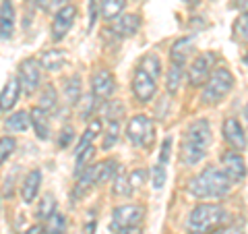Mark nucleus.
<instances>
[{
    "label": "nucleus",
    "mask_w": 248,
    "mask_h": 234,
    "mask_svg": "<svg viewBox=\"0 0 248 234\" xmlns=\"http://www.w3.org/2000/svg\"><path fill=\"white\" fill-rule=\"evenodd\" d=\"M209 143H211V129L207 120H195L184 133L182 147H180V160L186 166H192L203 160Z\"/></svg>",
    "instance_id": "f257e3e1"
},
{
    "label": "nucleus",
    "mask_w": 248,
    "mask_h": 234,
    "mask_svg": "<svg viewBox=\"0 0 248 234\" xmlns=\"http://www.w3.org/2000/svg\"><path fill=\"white\" fill-rule=\"evenodd\" d=\"M230 178L223 174V170H217L213 166L205 168L201 174H197L188 184V191L199 199H219L230 191Z\"/></svg>",
    "instance_id": "f03ea898"
},
{
    "label": "nucleus",
    "mask_w": 248,
    "mask_h": 234,
    "mask_svg": "<svg viewBox=\"0 0 248 234\" xmlns=\"http://www.w3.org/2000/svg\"><path fill=\"white\" fill-rule=\"evenodd\" d=\"M226 220V212L219 205L213 203H201L188 216V230L195 234H207L219 228Z\"/></svg>",
    "instance_id": "7ed1b4c3"
},
{
    "label": "nucleus",
    "mask_w": 248,
    "mask_h": 234,
    "mask_svg": "<svg viewBox=\"0 0 248 234\" xmlns=\"http://www.w3.org/2000/svg\"><path fill=\"white\" fill-rule=\"evenodd\" d=\"M234 87V75L228 68H215L209 77V81L205 83L203 89V102L205 104H217L228 96Z\"/></svg>",
    "instance_id": "20e7f679"
},
{
    "label": "nucleus",
    "mask_w": 248,
    "mask_h": 234,
    "mask_svg": "<svg viewBox=\"0 0 248 234\" xmlns=\"http://www.w3.org/2000/svg\"><path fill=\"white\" fill-rule=\"evenodd\" d=\"M126 137L139 147H149L153 141V122L143 114L133 116L126 127Z\"/></svg>",
    "instance_id": "39448f33"
},
{
    "label": "nucleus",
    "mask_w": 248,
    "mask_h": 234,
    "mask_svg": "<svg viewBox=\"0 0 248 234\" xmlns=\"http://www.w3.org/2000/svg\"><path fill=\"white\" fill-rule=\"evenodd\" d=\"M19 83L25 93H33L40 87V62L27 58L19 65Z\"/></svg>",
    "instance_id": "423d86ee"
},
{
    "label": "nucleus",
    "mask_w": 248,
    "mask_h": 234,
    "mask_svg": "<svg viewBox=\"0 0 248 234\" xmlns=\"http://www.w3.org/2000/svg\"><path fill=\"white\" fill-rule=\"evenodd\" d=\"M221 170H223V174L230 178V183L234 184V183H240L246 176V162L236 150L228 151V153L221 155Z\"/></svg>",
    "instance_id": "0eeeda50"
},
{
    "label": "nucleus",
    "mask_w": 248,
    "mask_h": 234,
    "mask_svg": "<svg viewBox=\"0 0 248 234\" xmlns=\"http://www.w3.org/2000/svg\"><path fill=\"white\" fill-rule=\"evenodd\" d=\"M211 65H213V54H201V56L190 65V71H188V81L192 87H201L209 81L211 77Z\"/></svg>",
    "instance_id": "6e6552de"
},
{
    "label": "nucleus",
    "mask_w": 248,
    "mask_h": 234,
    "mask_svg": "<svg viewBox=\"0 0 248 234\" xmlns=\"http://www.w3.org/2000/svg\"><path fill=\"white\" fill-rule=\"evenodd\" d=\"M75 17H77V9L73 4H66L64 9H60L56 15H54V21H52V37L54 40L58 42L68 33Z\"/></svg>",
    "instance_id": "1a4fd4ad"
},
{
    "label": "nucleus",
    "mask_w": 248,
    "mask_h": 234,
    "mask_svg": "<svg viewBox=\"0 0 248 234\" xmlns=\"http://www.w3.org/2000/svg\"><path fill=\"white\" fill-rule=\"evenodd\" d=\"M133 93L139 102H149L155 96V79L147 75L143 68H137L135 79H133Z\"/></svg>",
    "instance_id": "9d476101"
},
{
    "label": "nucleus",
    "mask_w": 248,
    "mask_h": 234,
    "mask_svg": "<svg viewBox=\"0 0 248 234\" xmlns=\"http://www.w3.org/2000/svg\"><path fill=\"white\" fill-rule=\"evenodd\" d=\"M112 217L118 228H130L143 220V209L139 205H120L112 212Z\"/></svg>",
    "instance_id": "9b49d317"
},
{
    "label": "nucleus",
    "mask_w": 248,
    "mask_h": 234,
    "mask_svg": "<svg viewBox=\"0 0 248 234\" xmlns=\"http://www.w3.org/2000/svg\"><path fill=\"white\" fill-rule=\"evenodd\" d=\"M116 89V81L110 71H97L95 75H93L91 79V91L93 96H95L97 100H108L112 98V93Z\"/></svg>",
    "instance_id": "f8f14e48"
},
{
    "label": "nucleus",
    "mask_w": 248,
    "mask_h": 234,
    "mask_svg": "<svg viewBox=\"0 0 248 234\" xmlns=\"http://www.w3.org/2000/svg\"><path fill=\"white\" fill-rule=\"evenodd\" d=\"M223 139L230 143L232 150L236 151H242L246 147V135H244V129L242 124H240L236 118H228L226 122H223Z\"/></svg>",
    "instance_id": "ddd939ff"
},
{
    "label": "nucleus",
    "mask_w": 248,
    "mask_h": 234,
    "mask_svg": "<svg viewBox=\"0 0 248 234\" xmlns=\"http://www.w3.org/2000/svg\"><path fill=\"white\" fill-rule=\"evenodd\" d=\"M139 27H141V19H139L137 15H120L118 19L112 21V31L122 35V37L135 35L139 31Z\"/></svg>",
    "instance_id": "4468645a"
},
{
    "label": "nucleus",
    "mask_w": 248,
    "mask_h": 234,
    "mask_svg": "<svg viewBox=\"0 0 248 234\" xmlns=\"http://www.w3.org/2000/svg\"><path fill=\"white\" fill-rule=\"evenodd\" d=\"M40 183H42L40 170H31V172L25 176V181L21 184V197L25 203H33V199L37 197V191H40Z\"/></svg>",
    "instance_id": "2eb2a0df"
},
{
    "label": "nucleus",
    "mask_w": 248,
    "mask_h": 234,
    "mask_svg": "<svg viewBox=\"0 0 248 234\" xmlns=\"http://www.w3.org/2000/svg\"><path fill=\"white\" fill-rule=\"evenodd\" d=\"M13 27H15V9L11 0H2L0 2V33L2 40H9L13 35Z\"/></svg>",
    "instance_id": "dca6fc26"
},
{
    "label": "nucleus",
    "mask_w": 248,
    "mask_h": 234,
    "mask_svg": "<svg viewBox=\"0 0 248 234\" xmlns=\"http://www.w3.org/2000/svg\"><path fill=\"white\" fill-rule=\"evenodd\" d=\"M19 91H21V83H19V79L11 77V79L6 81L4 89H2V102H0V106H2V112H4V114L9 112L15 104H17Z\"/></svg>",
    "instance_id": "f3484780"
},
{
    "label": "nucleus",
    "mask_w": 248,
    "mask_h": 234,
    "mask_svg": "<svg viewBox=\"0 0 248 234\" xmlns=\"http://www.w3.org/2000/svg\"><path fill=\"white\" fill-rule=\"evenodd\" d=\"M29 114H31V124H33V129H35V135L40 137L42 141H46V139L50 137V127H48V118H46V110L37 106Z\"/></svg>",
    "instance_id": "a211bd4d"
},
{
    "label": "nucleus",
    "mask_w": 248,
    "mask_h": 234,
    "mask_svg": "<svg viewBox=\"0 0 248 234\" xmlns=\"http://www.w3.org/2000/svg\"><path fill=\"white\" fill-rule=\"evenodd\" d=\"M192 40L190 37H182V40H178L174 46H172V52H170V56H172V62L176 65H186V60H188V54L192 52Z\"/></svg>",
    "instance_id": "6ab92c4d"
},
{
    "label": "nucleus",
    "mask_w": 248,
    "mask_h": 234,
    "mask_svg": "<svg viewBox=\"0 0 248 234\" xmlns=\"http://www.w3.org/2000/svg\"><path fill=\"white\" fill-rule=\"evenodd\" d=\"M42 67L46 68V71H58V68L64 67L66 62V54L62 50H48L42 54Z\"/></svg>",
    "instance_id": "aec40b11"
},
{
    "label": "nucleus",
    "mask_w": 248,
    "mask_h": 234,
    "mask_svg": "<svg viewBox=\"0 0 248 234\" xmlns=\"http://www.w3.org/2000/svg\"><path fill=\"white\" fill-rule=\"evenodd\" d=\"M95 168V184H104L108 181L116 178V170H118V164L114 160H106V162H99Z\"/></svg>",
    "instance_id": "412c9836"
},
{
    "label": "nucleus",
    "mask_w": 248,
    "mask_h": 234,
    "mask_svg": "<svg viewBox=\"0 0 248 234\" xmlns=\"http://www.w3.org/2000/svg\"><path fill=\"white\" fill-rule=\"evenodd\" d=\"M99 11L106 21H114L124 11V0H99Z\"/></svg>",
    "instance_id": "4be33fe9"
},
{
    "label": "nucleus",
    "mask_w": 248,
    "mask_h": 234,
    "mask_svg": "<svg viewBox=\"0 0 248 234\" xmlns=\"http://www.w3.org/2000/svg\"><path fill=\"white\" fill-rule=\"evenodd\" d=\"M99 129H102V122L99 120H93L91 124H89V129L83 133V137H81V141H79V145H77V155H79L81 151H85L87 147H91V143H93V139H95L97 135H99Z\"/></svg>",
    "instance_id": "5701e85b"
},
{
    "label": "nucleus",
    "mask_w": 248,
    "mask_h": 234,
    "mask_svg": "<svg viewBox=\"0 0 248 234\" xmlns=\"http://www.w3.org/2000/svg\"><path fill=\"white\" fill-rule=\"evenodd\" d=\"M182 71H184L182 65H176V62H172V67H170V71H168V77H166V89H168V93H176L178 91V87H180V81H182Z\"/></svg>",
    "instance_id": "b1692460"
},
{
    "label": "nucleus",
    "mask_w": 248,
    "mask_h": 234,
    "mask_svg": "<svg viewBox=\"0 0 248 234\" xmlns=\"http://www.w3.org/2000/svg\"><path fill=\"white\" fill-rule=\"evenodd\" d=\"M29 124H31V114L27 112H17L9 116V120H6L9 131H15V133H25L29 129Z\"/></svg>",
    "instance_id": "393cba45"
},
{
    "label": "nucleus",
    "mask_w": 248,
    "mask_h": 234,
    "mask_svg": "<svg viewBox=\"0 0 248 234\" xmlns=\"http://www.w3.org/2000/svg\"><path fill=\"white\" fill-rule=\"evenodd\" d=\"M64 96L71 104H77L81 100V77L75 75L64 83Z\"/></svg>",
    "instance_id": "a878e982"
},
{
    "label": "nucleus",
    "mask_w": 248,
    "mask_h": 234,
    "mask_svg": "<svg viewBox=\"0 0 248 234\" xmlns=\"http://www.w3.org/2000/svg\"><path fill=\"white\" fill-rule=\"evenodd\" d=\"M139 68H143L147 75H151L155 81H157V77L161 75V65H159V58L155 56V54H147V56L141 60V65Z\"/></svg>",
    "instance_id": "bb28decb"
},
{
    "label": "nucleus",
    "mask_w": 248,
    "mask_h": 234,
    "mask_svg": "<svg viewBox=\"0 0 248 234\" xmlns=\"http://www.w3.org/2000/svg\"><path fill=\"white\" fill-rule=\"evenodd\" d=\"M112 191H114L116 197H124V195H130V193H133V184H130V176H126L124 172L116 174Z\"/></svg>",
    "instance_id": "cd10ccee"
},
{
    "label": "nucleus",
    "mask_w": 248,
    "mask_h": 234,
    "mask_svg": "<svg viewBox=\"0 0 248 234\" xmlns=\"http://www.w3.org/2000/svg\"><path fill=\"white\" fill-rule=\"evenodd\" d=\"M118 135H120V122L118 120H110L108 122V131L104 135V143H102V150H110V147H114V143L118 141Z\"/></svg>",
    "instance_id": "c85d7f7f"
},
{
    "label": "nucleus",
    "mask_w": 248,
    "mask_h": 234,
    "mask_svg": "<svg viewBox=\"0 0 248 234\" xmlns=\"http://www.w3.org/2000/svg\"><path fill=\"white\" fill-rule=\"evenodd\" d=\"M56 214V203H54V197L52 195H44L42 201H40V207H37V217L42 220H48L50 216Z\"/></svg>",
    "instance_id": "c756f323"
},
{
    "label": "nucleus",
    "mask_w": 248,
    "mask_h": 234,
    "mask_svg": "<svg viewBox=\"0 0 248 234\" xmlns=\"http://www.w3.org/2000/svg\"><path fill=\"white\" fill-rule=\"evenodd\" d=\"M151 184L155 191H161L166 184V164H155L151 168Z\"/></svg>",
    "instance_id": "7c9ffc66"
},
{
    "label": "nucleus",
    "mask_w": 248,
    "mask_h": 234,
    "mask_svg": "<svg viewBox=\"0 0 248 234\" xmlns=\"http://www.w3.org/2000/svg\"><path fill=\"white\" fill-rule=\"evenodd\" d=\"M234 33H236V40L248 44V13L240 15L234 23Z\"/></svg>",
    "instance_id": "2f4dec72"
},
{
    "label": "nucleus",
    "mask_w": 248,
    "mask_h": 234,
    "mask_svg": "<svg viewBox=\"0 0 248 234\" xmlns=\"http://www.w3.org/2000/svg\"><path fill=\"white\" fill-rule=\"evenodd\" d=\"M91 183H95V168H87L85 172L79 174V183H77V193L75 195L85 193L91 186Z\"/></svg>",
    "instance_id": "473e14b6"
},
{
    "label": "nucleus",
    "mask_w": 248,
    "mask_h": 234,
    "mask_svg": "<svg viewBox=\"0 0 248 234\" xmlns=\"http://www.w3.org/2000/svg\"><path fill=\"white\" fill-rule=\"evenodd\" d=\"M46 222H48V224H46V230H48V234L62 232V230H64V224H66L64 222V216H62V214H54Z\"/></svg>",
    "instance_id": "72a5a7b5"
},
{
    "label": "nucleus",
    "mask_w": 248,
    "mask_h": 234,
    "mask_svg": "<svg viewBox=\"0 0 248 234\" xmlns=\"http://www.w3.org/2000/svg\"><path fill=\"white\" fill-rule=\"evenodd\" d=\"M56 106V91H54L52 85H48L44 91H42V102H40V108L44 110H50V108Z\"/></svg>",
    "instance_id": "f704fd0d"
},
{
    "label": "nucleus",
    "mask_w": 248,
    "mask_h": 234,
    "mask_svg": "<svg viewBox=\"0 0 248 234\" xmlns=\"http://www.w3.org/2000/svg\"><path fill=\"white\" fill-rule=\"evenodd\" d=\"M93 153H95V147H87L85 151H81L79 155H77V174H81L83 172V168H85V164H87L91 158H93Z\"/></svg>",
    "instance_id": "c9c22d12"
},
{
    "label": "nucleus",
    "mask_w": 248,
    "mask_h": 234,
    "mask_svg": "<svg viewBox=\"0 0 248 234\" xmlns=\"http://www.w3.org/2000/svg\"><path fill=\"white\" fill-rule=\"evenodd\" d=\"M13 151H15V139H11V137H2V141H0V160L6 162Z\"/></svg>",
    "instance_id": "e433bc0d"
},
{
    "label": "nucleus",
    "mask_w": 248,
    "mask_h": 234,
    "mask_svg": "<svg viewBox=\"0 0 248 234\" xmlns=\"http://www.w3.org/2000/svg\"><path fill=\"white\" fill-rule=\"evenodd\" d=\"M95 96H85L83 98V104H81V116L83 118H89V114H91V110H93V106H95Z\"/></svg>",
    "instance_id": "4c0bfd02"
},
{
    "label": "nucleus",
    "mask_w": 248,
    "mask_h": 234,
    "mask_svg": "<svg viewBox=\"0 0 248 234\" xmlns=\"http://www.w3.org/2000/svg\"><path fill=\"white\" fill-rule=\"evenodd\" d=\"M145 178H147V172H145L143 168L133 170V174H130V184H133V189H139V186H143Z\"/></svg>",
    "instance_id": "58836bf2"
},
{
    "label": "nucleus",
    "mask_w": 248,
    "mask_h": 234,
    "mask_svg": "<svg viewBox=\"0 0 248 234\" xmlns=\"http://www.w3.org/2000/svg\"><path fill=\"white\" fill-rule=\"evenodd\" d=\"M120 114H122V104L120 102H110V100H108V116H110L112 120H118Z\"/></svg>",
    "instance_id": "ea45409f"
},
{
    "label": "nucleus",
    "mask_w": 248,
    "mask_h": 234,
    "mask_svg": "<svg viewBox=\"0 0 248 234\" xmlns=\"http://www.w3.org/2000/svg\"><path fill=\"white\" fill-rule=\"evenodd\" d=\"M95 19H97V0H89V31L95 25Z\"/></svg>",
    "instance_id": "a19ab883"
},
{
    "label": "nucleus",
    "mask_w": 248,
    "mask_h": 234,
    "mask_svg": "<svg viewBox=\"0 0 248 234\" xmlns=\"http://www.w3.org/2000/svg\"><path fill=\"white\" fill-rule=\"evenodd\" d=\"M170 147H172V139H166V141H164V145H161V164H166L168 162V158H170Z\"/></svg>",
    "instance_id": "79ce46f5"
},
{
    "label": "nucleus",
    "mask_w": 248,
    "mask_h": 234,
    "mask_svg": "<svg viewBox=\"0 0 248 234\" xmlns=\"http://www.w3.org/2000/svg\"><path fill=\"white\" fill-rule=\"evenodd\" d=\"M71 135H73L71 127H64V131H62V139H60V147H66L68 145V139H71Z\"/></svg>",
    "instance_id": "37998d69"
},
{
    "label": "nucleus",
    "mask_w": 248,
    "mask_h": 234,
    "mask_svg": "<svg viewBox=\"0 0 248 234\" xmlns=\"http://www.w3.org/2000/svg\"><path fill=\"white\" fill-rule=\"evenodd\" d=\"M118 234H143L141 230L137 228V226H130V228H120V232Z\"/></svg>",
    "instance_id": "c03bdc74"
},
{
    "label": "nucleus",
    "mask_w": 248,
    "mask_h": 234,
    "mask_svg": "<svg viewBox=\"0 0 248 234\" xmlns=\"http://www.w3.org/2000/svg\"><path fill=\"white\" fill-rule=\"evenodd\" d=\"M234 6H238V9H244V11H248V0H234Z\"/></svg>",
    "instance_id": "a18cd8bd"
},
{
    "label": "nucleus",
    "mask_w": 248,
    "mask_h": 234,
    "mask_svg": "<svg viewBox=\"0 0 248 234\" xmlns=\"http://www.w3.org/2000/svg\"><path fill=\"white\" fill-rule=\"evenodd\" d=\"M93 230H95V222H91L85 226V234H93Z\"/></svg>",
    "instance_id": "49530a36"
},
{
    "label": "nucleus",
    "mask_w": 248,
    "mask_h": 234,
    "mask_svg": "<svg viewBox=\"0 0 248 234\" xmlns=\"http://www.w3.org/2000/svg\"><path fill=\"white\" fill-rule=\"evenodd\" d=\"M25 234H40V228H37V226H33V228H31L29 232H25Z\"/></svg>",
    "instance_id": "de8ad7c7"
},
{
    "label": "nucleus",
    "mask_w": 248,
    "mask_h": 234,
    "mask_svg": "<svg viewBox=\"0 0 248 234\" xmlns=\"http://www.w3.org/2000/svg\"><path fill=\"white\" fill-rule=\"evenodd\" d=\"M35 2H37V6H46L48 4V0H35Z\"/></svg>",
    "instance_id": "09e8293b"
},
{
    "label": "nucleus",
    "mask_w": 248,
    "mask_h": 234,
    "mask_svg": "<svg viewBox=\"0 0 248 234\" xmlns=\"http://www.w3.org/2000/svg\"><path fill=\"white\" fill-rule=\"evenodd\" d=\"M184 2H186V4H192V6H195V4L199 2V0H184Z\"/></svg>",
    "instance_id": "8fccbe9b"
},
{
    "label": "nucleus",
    "mask_w": 248,
    "mask_h": 234,
    "mask_svg": "<svg viewBox=\"0 0 248 234\" xmlns=\"http://www.w3.org/2000/svg\"><path fill=\"white\" fill-rule=\"evenodd\" d=\"M244 116H246V120H248V106L244 108Z\"/></svg>",
    "instance_id": "3c124183"
},
{
    "label": "nucleus",
    "mask_w": 248,
    "mask_h": 234,
    "mask_svg": "<svg viewBox=\"0 0 248 234\" xmlns=\"http://www.w3.org/2000/svg\"><path fill=\"white\" fill-rule=\"evenodd\" d=\"M244 62H246V67H248V54H246V58H244Z\"/></svg>",
    "instance_id": "603ef678"
},
{
    "label": "nucleus",
    "mask_w": 248,
    "mask_h": 234,
    "mask_svg": "<svg viewBox=\"0 0 248 234\" xmlns=\"http://www.w3.org/2000/svg\"><path fill=\"white\" fill-rule=\"evenodd\" d=\"M54 234H62V232H54Z\"/></svg>",
    "instance_id": "864d4df0"
}]
</instances>
